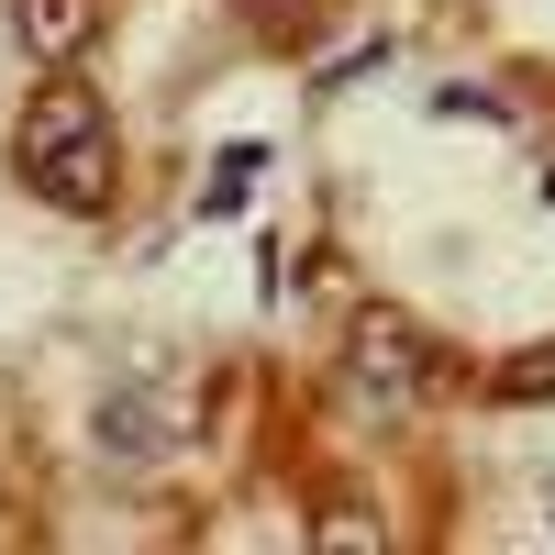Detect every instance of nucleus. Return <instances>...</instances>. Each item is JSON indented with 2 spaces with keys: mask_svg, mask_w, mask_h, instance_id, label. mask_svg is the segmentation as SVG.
Segmentation results:
<instances>
[{
  "mask_svg": "<svg viewBox=\"0 0 555 555\" xmlns=\"http://www.w3.org/2000/svg\"><path fill=\"white\" fill-rule=\"evenodd\" d=\"M12 167H23V190L34 201H56V211H112L122 190V133H112V101L89 78H44L34 101H23V133H12Z\"/></svg>",
  "mask_w": 555,
  "mask_h": 555,
  "instance_id": "nucleus-1",
  "label": "nucleus"
},
{
  "mask_svg": "<svg viewBox=\"0 0 555 555\" xmlns=\"http://www.w3.org/2000/svg\"><path fill=\"white\" fill-rule=\"evenodd\" d=\"M434 389V345H423V322H400V311H366L356 334H345V400L356 411H378V423H411Z\"/></svg>",
  "mask_w": 555,
  "mask_h": 555,
  "instance_id": "nucleus-2",
  "label": "nucleus"
},
{
  "mask_svg": "<svg viewBox=\"0 0 555 555\" xmlns=\"http://www.w3.org/2000/svg\"><path fill=\"white\" fill-rule=\"evenodd\" d=\"M12 34L34 67H78L89 34H101V0H12Z\"/></svg>",
  "mask_w": 555,
  "mask_h": 555,
  "instance_id": "nucleus-3",
  "label": "nucleus"
},
{
  "mask_svg": "<svg viewBox=\"0 0 555 555\" xmlns=\"http://www.w3.org/2000/svg\"><path fill=\"white\" fill-rule=\"evenodd\" d=\"M101 444L112 455H156V444H178V411L156 389H122V400H101Z\"/></svg>",
  "mask_w": 555,
  "mask_h": 555,
  "instance_id": "nucleus-4",
  "label": "nucleus"
},
{
  "mask_svg": "<svg viewBox=\"0 0 555 555\" xmlns=\"http://www.w3.org/2000/svg\"><path fill=\"white\" fill-rule=\"evenodd\" d=\"M489 389H500V400H555V345H522Z\"/></svg>",
  "mask_w": 555,
  "mask_h": 555,
  "instance_id": "nucleus-5",
  "label": "nucleus"
}]
</instances>
